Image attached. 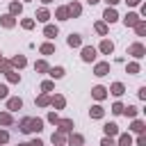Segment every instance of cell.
<instances>
[{
    "label": "cell",
    "mask_w": 146,
    "mask_h": 146,
    "mask_svg": "<svg viewBox=\"0 0 146 146\" xmlns=\"http://www.w3.org/2000/svg\"><path fill=\"white\" fill-rule=\"evenodd\" d=\"M41 125H43V121H41V119H23L18 128H21L23 132H32V130H36V132H39V130H41Z\"/></svg>",
    "instance_id": "1"
},
{
    "label": "cell",
    "mask_w": 146,
    "mask_h": 146,
    "mask_svg": "<svg viewBox=\"0 0 146 146\" xmlns=\"http://www.w3.org/2000/svg\"><path fill=\"white\" fill-rule=\"evenodd\" d=\"M94 57H96V50H94L91 46H87V48L82 50V59H84V62H94Z\"/></svg>",
    "instance_id": "2"
},
{
    "label": "cell",
    "mask_w": 146,
    "mask_h": 146,
    "mask_svg": "<svg viewBox=\"0 0 146 146\" xmlns=\"http://www.w3.org/2000/svg\"><path fill=\"white\" fill-rule=\"evenodd\" d=\"M105 132H107L110 137H114V135L119 132V128H116V123H105Z\"/></svg>",
    "instance_id": "3"
},
{
    "label": "cell",
    "mask_w": 146,
    "mask_h": 146,
    "mask_svg": "<svg viewBox=\"0 0 146 146\" xmlns=\"http://www.w3.org/2000/svg\"><path fill=\"white\" fill-rule=\"evenodd\" d=\"M105 21H107V23H114V21H116V11H114V9H107V11H105Z\"/></svg>",
    "instance_id": "4"
},
{
    "label": "cell",
    "mask_w": 146,
    "mask_h": 146,
    "mask_svg": "<svg viewBox=\"0 0 146 146\" xmlns=\"http://www.w3.org/2000/svg\"><path fill=\"white\" fill-rule=\"evenodd\" d=\"M130 52H132V55H135V57H141V55H144V48H141V46H139V43H135V46H132V48H130Z\"/></svg>",
    "instance_id": "5"
},
{
    "label": "cell",
    "mask_w": 146,
    "mask_h": 146,
    "mask_svg": "<svg viewBox=\"0 0 146 146\" xmlns=\"http://www.w3.org/2000/svg\"><path fill=\"white\" fill-rule=\"evenodd\" d=\"M21 105H23L21 98H11V100H9V110H21Z\"/></svg>",
    "instance_id": "6"
},
{
    "label": "cell",
    "mask_w": 146,
    "mask_h": 146,
    "mask_svg": "<svg viewBox=\"0 0 146 146\" xmlns=\"http://www.w3.org/2000/svg\"><path fill=\"white\" fill-rule=\"evenodd\" d=\"M107 71H110V66H107V64H98V66H96V75H105Z\"/></svg>",
    "instance_id": "7"
},
{
    "label": "cell",
    "mask_w": 146,
    "mask_h": 146,
    "mask_svg": "<svg viewBox=\"0 0 146 146\" xmlns=\"http://www.w3.org/2000/svg\"><path fill=\"white\" fill-rule=\"evenodd\" d=\"M68 46H80V34H71L68 36Z\"/></svg>",
    "instance_id": "8"
},
{
    "label": "cell",
    "mask_w": 146,
    "mask_h": 146,
    "mask_svg": "<svg viewBox=\"0 0 146 146\" xmlns=\"http://www.w3.org/2000/svg\"><path fill=\"white\" fill-rule=\"evenodd\" d=\"M100 50H103V52H112V50H114V46H112V41H103V46H100Z\"/></svg>",
    "instance_id": "9"
},
{
    "label": "cell",
    "mask_w": 146,
    "mask_h": 146,
    "mask_svg": "<svg viewBox=\"0 0 146 146\" xmlns=\"http://www.w3.org/2000/svg\"><path fill=\"white\" fill-rule=\"evenodd\" d=\"M112 94H114V96H121V94H123V84H119V82L112 84Z\"/></svg>",
    "instance_id": "10"
},
{
    "label": "cell",
    "mask_w": 146,
    "mask_h": 146,
    "mask_svg": "<svg viewBox=\"0 0 146 146\" xmlns=\"http://www.w3.org/2000/svg\"><path fill=\"white\" fill-rule=\"evenodd\" d=\"M137 23V14H128L125 16V25H135Z\"/></svg>",
    "instance_id": "11"
},
{
    "label": "cell",
    "mask_w": 146,
    "mask_h": 146,
    "mask_svg": "<svg viewBox=\"0 0 146 146\" xmlns=\"http://www.w3.org/2000/svg\"><path fill=\"white\" fill-rule=\"evenodd\" d=\"M50 75H52V78H62V75H64V68H62V66H57V68H52V71H50Z\"/></svg>",
    "instance_id": "12"
},
{
    "label": "cell",
    "mask_w": 146,
    "mask_h": 146,
    "mask_svg": "<svg viewBox=\"0 0 146 146\" xmlns=\"http://www.w3.org/2000/svg\"><path fill=\"white\" fill-rule=\"evenodd\" d=\"M91 116H94V119H100V116H103V110H100L98 105H96V107H91Z\"/></svg>",
    "instance_id": "13"
},
{
    "label": "cell",
    "mask_w": 146,
    "mask_h": 146,
    "mask_svg": "<svg viewBox=\"0 0 146 146\" xmlns=\"http://www.w3.org/2000/svg\"><path fill=\"white\" fill-rule=\"evenodd\" d=\"M46 36H57V27L48 25V27H46Z\"/></svg>",
    "instance_id": "14"
},
{
    "label": "cell",
    "mask_w": 146,
    "mask_h": 146,
    "mask_svg": "<svg viewBox=\"0 0 146 146\" xmlns=\"http://www.w3.org/2000/svg\"><path fill=\"white\" fill-rule=\"evenodd\" d=\"M94 96H96V98H103V96H105V89H103V87H96V89H94Z\"/></svg>",
    "instance_id": "15"
},
{
    "label": "cell",
    "mask_w": 146,
    "mask_h": 146,
    "mask_svg": "<svg viewBox=\"0 0 146 146\" xmlns=\"http://www.w3.org/2000/svg\"><path fill=\"white\" fill-rule=\"evenodd\" d=\"M52 50H55V48H52L50 43H46V46H41V52H46V55H50Z\"/></svg>",
    "instance_id": "16"
},
{
    "label": "cell",
    "mask_w": 146,
    "mask_h": 146,
    "mask_svg": "<svg viewBox=\"0 0 146 146\" xmlns=\"http://www.w3.org/2000/svg\"><path fill=\"white\" fill-rule=\"evenodd\" d=\"M112 112H114V114H121V112H123V105H121V103H114Z\"/></svg>",
    "instance_id": "17"
},
{
    "label": "cell",
    "mask_w": 146,
    "mask_h": 146,
    "mask_svg": "<svg viewBox=\"0 0 146 146\" xmlns=\"http://www.w3.org/2000/svg\"><path fill=\"white\" fill-rule=\"evenodd\" d=\"M59 125H62V130H64V132H66V130H71V125H73V123H71V121H62V123H59Z\"/></svg>",
    "instance_id": "18"
},
{
    "label": "cell",
    "mask_w": 146,
    "mask_h": 146,
    "mask_svg": "<svg viewBox=\"0 0 146 146\" xmlns=\"http://www.w3.org/2000/svg\"><path fill=\"white\" fill-rule=\"evenodd\" d=\"M0 123H11V116L9 114H0Z\"/></svg>",
    "instance_id": "19"
},
{
    "label": "cell",
    "mask_w": 146,
    "mask_h": 146,
    "mask_svg": "<svg viewBox=\"0 0 146 146\" xmlns=\"http://www.w3.org/2000/svg\"><path fill=\"white\" fill-rule=\"evenodd\" d=\"M39 21H48V11H46V9L39 11Z\"/></svg>",
    "instance_id": "20"
},
{
    "label": "cell",
    "mask_w": 146,
    "mask_h": 146,
    "mask_svg": "<svg viewBox=\"0 0 146 146\" xmlns=\"http://www.w3.org/2000/svg\"><path fill=\"white\" fill-rule=\"evenodd\" d=\"M2 23H5L7 27H11V25H14V21H11V16H5V18H2Z\"/></svg>",
    "instance_id": "21"
},
{
    "label": "cell",
    "mask_w": 146,
    "mask_h": 146,
    "mask_svg": "<svg viewBox=\"0 0 146 146\" xmlns=\"http://www.w3.org/2000/svg\"><path fill=\"white\" fill-rule=\"evenodd\" d=\"M14 64H16V66H25V57H16Z\"/></svg>",
    "instance_id": "22"
},
{
    "label": "cell",
    "mask_w": 146,
    "mask_h": 146,
    "mask_svg": "<svg viewBox=\"0 0 146 146\" xmlns=\"http://www.w3.org/2000/svg\"><path fill=\"white\" fill-rule=\"evenodd\" d=\"M132 130H137V132H141V130H144V125H141L139 121H135V123H132Z\"/></svg>",
    "instance_id": "23"
},
{
    "label": "cell",
    "mask_w": 146,
    "mask_h": 146,
    "mask_svg": "<svg viewBox=\"0 0 146 146\" xmlns=\"http://www.w3.org/2000/svg\"><path fill=\"white\" fill-rule=\"evenodd\" d=\"M7 139H9V135H7V132H5V130H0V144H5V141H7Z\"/></svg>",
    "instance_id": "24"
},
{
    "label": "cell",
    "mask_w": 146,
    "mask_h": 146,
    "mask_svg": "<svg viewBox=\"0 0 146 146\" xmlns=\"http://www.w3.org/2000/svg\"><path fill=\"white\" fill-rule=\"evenodd\" d=\"M66 14H68V11H66V9H59V11H57V16H59V18H62V21H66Z\"/></svg>",
    "instance_id": "25"
},
{
    "label": "cell",
    "mask_w": 146,
    "mask_h": 146,
    "mask_svg": "<svg viewBox=\"0 0 146 146\" xmlns=\"http://www.w3.org/2000/svg\"><path fill=\"white\" fill-rule=\"evenodd\" d=\"M71 144H82V137H80V135H75V137H71Z\"/></svg>",
    "instance_id": "26"
},
{
    "label": "cell",
    "mask_w": 146,
    "mask_h": 146,
    "mask_svg": "<svg viewBox=\"0 0 146 146\" xmlns=\"http://www.w3.org/2000/svg\"><path fill=\"white\" fill-rule=\"evenodd\" d=\"M121 144H123V146H130V137L123 135V137H121Z\"/></svg>",
    "instance_id": "27"
},
{
    "label": "cell",
    "mask_w": 146,
    "mask_h": 146,
    "mask_svg": "<svg viewBox=\"0 0 146 146\" xmlns=\"http://www.w3.org/2000/svg\"><path fill=\"white\" fill-rule=\"evenodd\" d=\"M68 11H71V14H80V7H78V5H71V9H68Z\"/></svg>",
    "instance_id": "28"
},
{
    "label": "cell",
    "mask_w": 146,
    "mask_h": 146,
    "mask_svg": "<svg viewBox=\"0 0 146 146\" xmlns=\"http://www.w3.org/2000/svg\"><path fill=\"white\" fill-rule=\"evenodd\" d=\"M125 114H128V116H135V114H137V107H128V112H125Z\"/></svg>",
    "instance_id": "29"
},
{
    "label": "cell",
    "mask_w": 146,
    "mask_h": 146,
    "mask_svg": "<svg viewBox=\"0 0 146 146\" xmlns=\"http://www.w3.org/2000/svg\"><path fill=\"white\" fill-rule=\"evenodd\" d=\"M5 96H7V87H5V84H0V98H5Z\"/></svg>",
    "instance_id": "30"
},
{
    "label": "cell",
    "mask_w": 146,
    "mask_h": 146,
    "mask_svg": "<svg viewBox=\"0 0 146 146\" xmlns=\"http://www.w3.org/2000/svg\"><path fill=\"white\" fill-rule=\"evenodd\" d=\"M11 11H14V14H16V11H21V5H18V2H14V5H11Z\"/></svg>",
    "instance_id": "31"
},
{
    "label": "cell",
    "mask_w": 146,
    "mask_h": 146,
    "mask_svg": "<svg viewBox=\"0 0 146 146\" xmlns=\"http://www.w3.org/2000/svg\"><path fill=\"white\" fill-rule=\"evenodd\" d=\"M96 30H98L100 34H105V25H103V23H98V25H96Z\"/></svg>",
    "instance_id": "32"
},
{
    "label": "cell",
    "mask_w": 146,
    "mask_h": 146,
    "mask_svg": "<svg viewBox=\"0 0 146 146\" xmlns=\"http://www.w3.org/2000/svg\"><path fill=\"white\" fill-rule=\"evenodd\" d=\"M52 103H55V105H57V107H62V105H64V98H55V100H52Z\"/></svg>",
    "instance_id": "33"
},
{
    "label": "cell",
    "mask_w": 146,
    "mask_h": 146,
    "mask_svg": "<svg viewBox=\"0 0 146 146\" xmlns=\"http://www.w3.org/2000/svg\"><path fill=\"white\" fill-rule=\"evenodd\" d=\"M103 146H114V141L112 139H103Z\"/></svg>",
    "instance_id": "34"
},
{
    "label": "cell",
    "mask_w": 146,
    "mask_h": 146,
    "mask_svg": "<svg viewBox=\"0 0 146 146\" xmlns=\"http://www.w3.org/2000/svg\"><path fill=\"white\" fill-rule=\"evenodd\" d=\"M27 146H43V144H41L39 139H34V141H32V144H27Z\"/></svg>",
    "instance_id": "35"
},
{
    "label": "cell",
    "mask_w": 146,
    "mask_h": 146,
    "mask_svg": "<svg viewBox=\"0 0 146 146\" xmlns=\"http://www.w3.org/2000/svg\"><path fill=\"white\" fill-rule=\"evenodd\" d=\"M107 2H110V5H116V2H119V0H107Z\"/></svg>",
    "instance_id": "36"
},
{
    "label": "cell",
    "mask_w": 146,
    "mask_h": 146,
    "mask_svg": "<svg viewBox=\"0 0 146 146\" xmlns=\"http://www.w3.org/2000/svg\"><path fill=\"white\" fill-rule=\"evenodd\" d=\"M89 2H91V5H94V2H98V0H89Z\"/></svg>",
    "instance_id": "37"
},
{
    "label": "cell",
    "mask_w": 146,
    "mask_h": 146,
    "mask_svg": "<svg viewBox=\"0 0 146 146\" xmlns=\"http://www.w3.org/2000/svg\"><path fill=\"white\" fill-rule=\"evenodd\" d=\"M21 146H27V144H21Z\"/></svg>",
    "instance_id": "38"
},
{
    "label": "cell",
    "mask_w": 146,
    "mask_h": 146,
    "mask_svg": "<svg viewBox=\"0 0 146 146\" xmlns=\"http://www.w3.org/2000/svg\"><path fill=\"white\" fill-rule=\"evenodd\" d=\"M43 2H50V0H43Z\"/></svg>",
    "instance_id": "39"
}]
</instances>
